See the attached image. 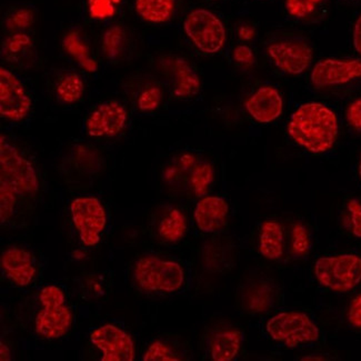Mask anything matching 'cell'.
<instances>
[{
	"label": "cell",
	"instance_id": "1",
	"mask_svg": "<svg viewBox=\"0 0 361 361\" xmlns=\"http://www.w3.org/2000/svg\"><path fill=\"white\" fill-rule=\"evenodd\" d=\"M337 115L322 102H307L291 115L288 134L293 142L312 154L329 152L337 140Z\"/></svg>",
	"mask_w": 361,
	"mask_h": 361
},
{
	"label": "cell",
	"instance_id": "2",
	"mask_svg": "<svg viewBox=\"0 0 361 361\" xmlns=\"http://www.w3.org/2000/svg\"><path fill=\"white\" fill-rule=\"evenodd\" d=\"M134 278L137 285L147 293H173L183 287L185 270L173 260L145 256L135 264Z\"/></svg>",
	"mask_w": 361,
	"mask_h": 361
},
{
	"label": "cell",
	"instance_id": "3",
	"mask_svg": "<svg viewBox=\"0 0 361 361\" xmlns=\"http://www.w3.org/2000/svg\"><path fill=\"white\" fill-rule=\"evenodd\" d=\"M39 302L42 309L35 322L37 334L48 341L63 337L73 326V312L66 304L63 289L55 285L46 286L40 290Z\"/></svg>",
	"mask_w": 361,
	"mask_h": 361
},
{
	"label": "cell",
	"instance_id": "4",
	"mask_svg": "<svg viewBox=\"0 0 361 361\" xmlns=\"http://www.w3.org/2000/svg\"><path fill=\"white\" fill-rule=\"evenodd\" d=\"M314 272L322 287L347 293L361 283V257L353 254L322 257L314 264Z\"/></svg>",
	"mask_w": 361,
	"mask_h": 361
},
{
	"label": "cell",
	"instance_id": "5",
	"mask_svg": "<svg viewBox=\"0 0 361 361\" xmlns=\"http://www.w3.org/2000/svg\"><path fill=\"white\" fill-rule=\"evenodd\" d=\"M266 331L272 341L288 348L319 341V328L308 314L300 312H283L268 320Z\"/></svg>",
	"mask_w": 361,
	"mask_h": 361
},
{
	"label": "cell",
	"instance_id": "6",
	"mask_svg": "<svg viewBox=\"0 0 361 361\" xmlns=\"http://www.w3.org/2000/svg\"><path fill=\"white\" fill-rule=\"evenodd\" d=\"M0 181L8 183L19 196H32L39 189L34 166L19 154L5 136L0 139Z\"/></svg>",
	"mask_w": 361,
	"mask_h": 361
},
{
	"label": "cell",
	"instance_id": "7",
	"mask_svg": "<svg viewBox=\"0 0 361 361\" xmlns=\"http://www.w3.org/2000/svg\"><path fill=\"white\" fill-rule=\"evenodd\" d=\"M183 29L189 39L202 53L216 54L225 46L226 29L223 21L207 9H195L189 13Z\"/></svg>",
	"mask_w": 361,
	"mask_h": 361
},
{
	"label": "cell",
	"instance_id": "8",
	"mask_svg": "<svg viewBox=\"0 0 361 361\" xmlns=\"http://www.w3.org/2000/svg\"><path fill=\"white\" fill-rule=\"evenodd\" d=\"M73 223L79 233L82 244L96 246L107 225V212L96 197H78L71 204Z\"/></svg>",
	"mask_w": 361,
	"mask_h": 361
},
{
	"label": "cell",
	"instance_id": "9",
	"mask_svg": "<svg viewBox=\"0 0 361 361\" xmlns=\"http://www.w3.org/2000/svg\"><path fill=\"white\" fill-rule=\"evenodd\" d=\"M32 109V98L18 77L0 69V115L7 121H21Z\"/></svg>",
	"mask_w": 361,
	"mask_h": 361
},
{
	"label": "cell",
	"instance_id": "10",
	"mask_svg": "<svg viewBox=\"0 0 361 361\" xmlns=\"http://www.w3.org/2000/svg\"><path fill=\"white\" fill-rule=\"evenodd\" d=\"M267 54L279 71L289 75L305 73L314 59L312 48L299 40L272 42L267 47Z\"/></svg>",
	"mask_w": 361,
	"mask_h": 361
},
{
	"label": "cell",
	"instance_id": "11",
	"mask_svg": "<svg viewBox=\"0 0 361 361\" xmlns=\"http://www.w3.org/2000/svg\"><path fill=\"white\" fill-rule=\"evenodd\" d=\"M90 341L102 353V361H133L135 345L133 338L119 327L105 325L90 334Z\"/></svg>",
	"mask_w": 361,
	"mask_h": 361
},
{
	"label": "cell",
	"instance_id": "12",
	"mask_svg": "<svg viewBox=\"0 0 361 361\" xmlns=\"http://www.w3.org/2000/svg\"><path fill=\"white\" fill-rule=\"evenodd\" d=\"M310 78L317 88L348 84L361 78V61L326 58L314 66Z\"/></svg>",
	"mask_w": 361,
	"mask_h": 361
},
{
	"label": "cell",
	"instance_id": "13",
	"mask_svg": "<svg viewBox=\"0 0 361 361\" xmlns=\"http://www.w3.org/2000/svg\"><path fill=\"white\" fill-rule=\"evenodd\" d=\"M127 111L121 102H102L87 118L86 130L92 137H115L126 126Z\"/></svg>",
	"mask_w": 361,
	"mask_h": 361
},
{
	"label": "cell",
	"instance_id": "14",
	"mask_svg": "<svg viewBox=\"0 0 361 361\" xmlns=\"http://www.w3.org/2000/svg\"><path fill=\"white\" fill-rule=\"evenodd\" d=\"M0 264L4 275L18 287L30 285L37 275L34 255L19 247H11L5 250L1 255Z\"/></svg>",
	"mask_w": 361,
	"mask_h": 361
},
{
	"label": "cell",
	"instance_id": "15",
	"mask_svg": "<svg viewBox=\"0 0 361 361\" xmlns=\"http://www.w3.org/2000/svg\"><path fill=\"white\" fill-rule=\"evenodd\" d=\"M228 216L229 204L221 197H202L195 208L194 217L197 227L204 233L221 231L227 224Z\"/></svg>",
	"mask_w": 361,
	"mask_h": 361
},
{
	"label": "cell",
	"instance_id": "16",
	"mask_svg": "<svg viewBox=\"0 0 361 361\" xmlns=\"http://www.w3.org/2000/svg\"><path fill=\"white\" fill-rule=\"evenodd\" d=\"M245 106L255 121L270 123L283 114V100L275 87L262 86L247 99Z\"/></svg>",
	"mask_w": 361,
	"mask_h": 361
},
{
	"label": "cell",
	"instance_id": "17",
	"mask_svg": "<svg viewBox=\"0 0 361 361\" xmlns=\"http://www.w3.org/2000/svg\"><path fill=\"white\" fill-rule=\"evenodd\" d=\"M171 73V87L175 97L186 99L196 96L200 90V79L196 71L183 58H169L167 61Z\"/></svg>",
	"mask_w": 361,
	"mask_h": 361
},
{
	"label": "cell",
	"instance_id": "18",
	"mask_svg": "<svg viewBox=\"0 0 361 361\" xmlns=\"http://www.w3.org/2000/svg\"><path fill=\"white\" fill-rule=\"evenodd\" d=\"M283 227L276 220H267L262 224L259 233L258 249L260 255L267 260L276 262L283 255Z\"/></svg>",
	"mask_w": 361,
	"mask_h": 361
},
{
	"label": "cell",
	"instance_id": "19",
	"mask_svg": "<svg viewBox=\"0 0 361 361\" xmlns=\"http://www.w3.org/2000/svg\"><path fill=\"white\" fill-rule=\"evenodd\" d=\"M243 345L239 330L226 329L215 334L210 343V357L215 361H231L238 356Z\"/></svg>",
	"mask_w": 361,
	"mask_h": 361
},
{
	"label": "cell",
	"instance_id": "20",
	"mask_svg": "<svg viewBox=\"0 0 361 361\" xmlns=\"http://www.w3.org/2000/svg\"><path fill=\"white\" fill-rule=\"evenodd\" d=\"M188 229L186 216L177 208H171L158 224V235L169 244H177L185 238Z\"/></svg>",
	"mask_w": 361,
	"mask_h": 361
},
{
	"label": "cell",
	"instance_id": "21",
	"mask_svg": "<svg viewBox=\"0 0 361 361\" xmlns=\"http://www.w3.org/2000/svg\"><path fill=\"white\" fill-rule=\"evenodd\" d=\"M176 8V0H136V11L144 20L164 24L171 20Z\"/></svg>",
	"mask_w": 361,
	"mask_h": 361
},
{
	"label": "cell",
	"instance_id": "22",
	"mask_svg": "<svg viewBox=\"0 0 361 361\" xmlns=\"http://www.w3.org/2000/svg\"><path fill=\"white\" fill-rule=\"evenodd\" d=\"M63 46L66 51L71 57H73L75 61H78L79 65L82 66V68L86 69L90 73L97 71V63L90 57V50H88V47H87L78 32H71L68 35H66L65 38H63Z\"/></svg>",
	"mask_w": 361,
	"mask_h": 361
},
{
	"label": "cell",
	"instance_id": "23",
	"mask_svg": "<svg viewBox=\"0 0 361 361\" xmlns=\"http://www.w3.org/2000/svg\"><path fill=\"white\" fill-rule=\"evenodd\" d=\"M85 92V85L82 79L75 73H68L61 77L56 87L58 99L63 104H76L82 99Z\"/></svg>",
	"mask_w": 361,
	"mask_h": 361
},
{
	"label": "cell",
	"instance_id": "24",
	"mask_svg": "<svg viewBox=\"0 0 361 361\" xmlns=\"http://www.w3.org/2000/svg\"><path fill=\"white\" fill-rule=\"evenodd\" d=\"M126 45V35L119 26L110 27L102 37V49L108 59L121 57Z\"/></svg>",
	"mask_w": 361,
	"mask_h": 361
},
{
	"label": "cell",
	"instance_id": "25",
	"mask_svg": "<svg viewBox=\"0 0 361 361\" xmlns=\"http://www.w3.org/2000/svg\"><path fill=\"white\" fill-rule=\"evenodd\" d=\"M215 179V169L209 163L199 164L195 166L190 176V186L195 195L204 197L207 194L210 185Z\"/></svg>",
	"mask_w": 361,
	"mask_h": 361
},
{
	"label": "cell",
	"instance_id": "26",
	"mask_svg": "<svg viewBox=\"0 0 361 361\" xmlns=\"http://www.w3.org/2000/svg\"><path fill=\"white\" fill-rule=\"evenodd\" d=\"M18 197L20 196L13 187L9 186L8 183L0 181V218H1V223H6L13 217Z\"/></svg>",
	"mask_w": 361,
	"mask_h": 361
},
{
	"label": "cell",
	"instance_id": "27",
	"mask_svg": "<svg viewBox=\"0 0 361 361\" xmlns=\"http://www.w3.org/2000/svg\"><path fill=\"white\" fill-rule=\"evenodd\" d=\"M312 247V240L306 226L300 223L293 225L291 233V252L297 257H305Z\"/></svg>",
	"mask_w": 361,
	"mask_h": 361
},
{
	"label": "cell",
	"instance_id": "28",
	"mask_svg": "<svg viewBox=\"0 0 361 361\" xmlns=\"http://www.w3.org/2000/svg\"><path fill=\"white\" fill-rule=\"evenodd\" d=\"M144 361H179L180 357L173 350L171 345L161 341H156L147 348Z\"/></svg>",
	"mask_w": 361,
	"mask_h": 361
},
{
	"label": "cell",
	"instance_id": "29",
	"mask_svg": "<svg viewBox=\"0 0 361 361\" xmlns=\"http://www.w3.org/2000/svg\"><path fill=\"white\" fill-rule=\"evenodd\" d=\"M163 100V92L159 87L148 86L140 92L138 99H137V106L142 111H154L159 107Z\"/></svg>",
	"mask_w": 361,
	"mask_h": 361
},
{
	"label": "cell",
	"instance_id": "30",
	"mask_svg": "<svg viewBox=\"0 0 361 361\" xmlns=\"http://www.w3.org/2000/svg\"><path fill=\"white\" fill-rule=\"evenodd\" d=\"M322 0H286V9L295 18H306L310 16Z\"/></svg>",
	"mask_w": 361,
	"mask_h": 361
},
{
	"label": "cell",
	"instance_id": "31",
	"mask_svg": "<svg viewBox=\"0 0 361 361\" xmlns=\"http://www.w3.org/2000/svg\"><path fill=\"white\" fill-rule=\"evenodd\" d=\"M32 40L30 37L27 36L26 34H18L13 35L9 37L8 39L5 40L4 44V53L8 57H13V56L18 55L24 49L32 47Z\"/></svg>",
	"mask_w": 361,
	"mask_h": 361
},
{
	"label": "cell",
	"instance_id": "32",
	"mask_svg": "<svg viewBox=\"0 0 361 361\" xmlns=\"http://www.w3.org/2000/svg\"><path fill=\"white\" fill-rule=\"evenodd\" d=\"M121 0H90V13L92 18L106 19L114 16L116 5Z\"/></svg>",
	"mask_w": 361,
	"mask_h": 361
},
{
	"label": "cell",
	"instance_id": "33",
	"mask_svg": "<svg viewBox=\"0 0 361 361\" xmlns=\"http://www.w3.org/2000/svg\"><path fill=\"white\" fill-rule=\"evenodd\" d=\"M34 21V13L29 9H20L13 13L7 21L6 26L11 30H20V29L28 28Z\"/></svg>",
	"mask_w": 361,
	"mask_h": 361
},
{
	"label": "cell",
	"instance_id": "34",
	"mask_svg": "<svg viewBox=\"0 0 361 361\" xmlns=\"http://www.w3.org/2000/svg\"><path fill=\"white\" fill-rule=\"evenodd\" d=\"M349 215H350L351 231L353 235L361 238V204L357 199L349 200L348 204Z\"/></svg>",
	"mask_w": 361,
	"mask_h": 361
},
{
	"label": "cell",
	"instance_id": "35",
	"mask_svg": "<svg viewBox=\"0 0 361 361\" xmlns=\"http://www.w3.org/2000/svg\"><path fill=\"white\" fill-rule=\"evenodd\" d=\"M347 121L355 130L361 131V98L351 102L347 109Z\"/></svg>",
	"mask_w": 361,
	"mask_h": 361
},
{
	"label": "cell",
	"instance_id": "36",
	"mask_svg": "<svg viewBox=\"0 0 361 361\" xmlns=\"http://www.w3.org/2000/svg\"><path fill=\"white\" fill-rule=\"evenodd\" d=\"M348 320L353 327L361 330V293L351 300Z\"/></svg>",
	"mask_w": 361,
	"mask_h": 361
},
{
	"label": "cell",
	"instance_id": "37",
	"mask_svg": "<svg viewBox=\"0 0 361 361\" xmlns=\"http://www.w3.org/2000/svg\"><path fill=\"white\" fill-rule=\"evenodd\" d=\"M233 59L237 63H243V65H252L255 61L254 53L248 46L240 45L233 49Z\"/></svg>",
	"mask_w": 361,
	"mask_h": 361
},
{
	"label": "cell",
	"instance_id": "38",
	"mask_svg": "<svg viewBox=\"0 0 361 361\" xmlns=\"http://www.w3.org/2000/svg\"><path fill=\"white\" fill-rule=\"evenodd\" d=\"M353 42L357 53L361 56V15L357 18L353 26Z\"/></svg>",
	"mask_w": 361,
	"mask_h": 361
},
{
	"label": "cell",
	"instance_id": "39",
	"mask_svg": "<svg viewBox=\"0 0 361 361\" xmlns=\"http://www.w3.org/2000/svg\"><path fill=\"white\" fill-rule=\"evenodd\" d=\"M255 35H256V32H255V29L250 26H243L239 29V36H240L241 39L245 40H250L254 38Z\"/></svg>",
	"mask_w": 361,
	"mask_h": 361
},
{
	"label": "cell",
	"instance_id": "40",
	"mask_svg": "<svg viewBox=\"0 0 361 361\" xmlns=\"http://www.w3.org/2000/svg\"><path fill=\"white\" fill-rule=\"evenodd\" d=\"M0 355H1V357H0V359L1 360H11V351H9L8 347L7 345H4L3 343H1V345H0Z\"/></svg>",
	"mask_w": 361,
	"mask_h": 361
},
{
	"label": "cell",
	"instance_id": "41",
	"mask_svg": "<svg viewBox=\"0 0 361 361\" xmlns=\"http://www.w3.org/2000/svg\"><path fill=\"white\" fill-rule=\"evenodd\" d=\"M358 173H359V177H360V179H361V156H360V160H359Z\"/></svg>",
	"mask_w": 361,
	"mask_h": 361
}]
</instances>
